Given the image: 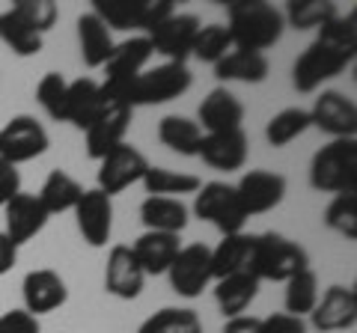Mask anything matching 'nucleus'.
Segmentation results:
<instances>
[{"label": "nucleus", "instance_id": "30", "mask_svg": "<svg viewBox=\"0 0 357 333\" xmlns=\"http://www.w3.org/2000/svg\"><path fill=\"white\" fill-rule=\"evenodd\" d=\"M42 208L51 215H63V212H72V208L77 206V199L84 196V187L77 179H72L66 170H51L48 179H45L42 191L36 194Z\"/></svg>", "mask_w": 357, "mask_h": 333}, {"label": "nucleus", "instance_id": "47", "mask_svg": "<svg viewBox=\"0 0 357 333\" xmlns=\"http://www.w3.org/2000/svg\"><path fill=\"white\" fill-rule=\"evenodd\" d=\"M15 262H18V247L6 238V232H0V277L6 271H13Z\"/></svg>", "mask_w": 357, "mask_h": 333}, {"label": "nucleus", "instance_id": "14", "mask_svg": "<svg viewBox=\"0 0 357 333\" xmlns=\"http://www.w3.org/2000/svg\"><path fill=\"white\" fill-rule=\"evenodd\" d=\"M310 122L325 131V134H331L333 140H354L357 107L345 93L325 90V93H319L316 102H312Z\"/></svg>", "mask_w": 357, "mask_h": 333}, {"label": "nucleus", "instance_id": "26", "mask_svg": "<svg viewBox=\"0 0 357 333\" xmlns=\"http://www.w3.org/2000/svg\"><path fill=\"white\" fill-rule=\"evenodd\" d=\"M102 107H105V95H102L98 81H93V77H77V81L69 84V93H66V122H72L75 128L86 131Z\"/></svg>", "mask_w": 357, "mask_h": 333}, {"label": "nucleus", "instance_id": "25", "mask_svg": "<svg viewBox=\"0 0 357 333\" xmlns=\"http://www.w3.org/2000/svg\"><path fill=\"white\" fill-rule=\"evenodd\" d=\"M77 42H81V57L89 69H105V63L116 48L114 33L96 13H84L77 18Z\"/></svg>", "mask_w": 357, "mask_h": 333}, {"label": "nucleus", "instance_id": "34", "mask_svg": "<svg viewBox=\"0 0 357 333\" xmlns=\"http://www.w3.org/2000/svg\"><path fill=\"white\" fill-rule=\"evenodd\" d=\"M312 125L310 122V110L304 107H286L280 110V114H274L271 119H268L265 125V140L271 143L274 149H283L289 146L292 140H298L304 131Z\"/></svg>", "mask_w": 357, "mask_h": 333}, {"label": "nucleus", "instance_id": "16", "mask_svg": "<svg viewBox=\"0 0 357 333\" xmlns=\"http://www.w3.org/2000/svg\"><path fill=\"white\" fill-rule=\"evenodd\" d=\"M310 321L319 333L351 330L357 321V292L351 286H331L325 295H319Z\"/></svg>", "mask_w": 357, "mask_h": 333}, {"label": "nucleus", "instance_id": "44", "mask_svg": "<svg viewBox=\"0 0 357 333\" xmlns=\"http://www.w3.org/2000/svg\"><path fill=\"white\" fill-rule=\"evenodd\" d=\"M21 194V173L15 164L0 161V208H6L9 199Z\"/></svg>", "mask_w": 357, "mask_h": 333}, {"label": "nucleus", "instance_id": "21", "mask_svg": "<svg viewBox=\"0 0 357 333\" xmlns=\"http://www.w3.org/2000/svg\"><path fill=\"white\" fill-rule=\"evenodd\" d=\"M6 238L15 244V247H21V244H27L30 238H36L39 232L45 229V224H48V212L42 208L39 196L36 194H24L21 191L15 199H9L6 208Z\"/></svg>", "mask_w": 357, "mask_h": 333}, {"label": "nucleus", "instance_id": "35", "mask_svg": "<svg viewBox=\"0 0 357 333\" xmlns=\"http://www.w3.org/2000/svg\"><path fill=\"white\" fill-rule=\"evenodd\" d=\"M137 333H203V321L188 307H164L143 321Z\"/></svg>", "mask_w": 357, "mask_h": 333}, {"label": "nucleus", "instance_id": "1", "mask_svg": "<svg viewBox=\"0 0 357 333\" xmlns=\"http://www.w3.org/2000/svg\"><path fill=\"white\" fill-rule=\"evenodd\" d=\"M227 18H229L227 30L232 36V48L241 51L262 54L274 48L286 30L283 13L277 6L265 3V0H236V3H229Z\"/></svg>", "mask_w": 357, "mask_h": 333}, {"label": "nucleus", "instance_id": "6", "mask_svg": "<svg viewBox=\"0 0 357 333\" xmlns=\"http://www.w3.org/2000/svg\"><path fill=\"white\" fill-rule=\"evenodd\" d=\"M107 30H152L173 15V0H93Z\"/></svg>", "mask_w": 357, "mask_h": 333}, {"label": "nucleus", "instance_id": "40", "mask_svg": "<svg viewBox=\"0 0 357 333\" xmlns=\"http://www.w3.org/2000/svg\"><path fill=\"white\" fill-rule=\"evenodd\" d=\"M66 93H69V81L60 72H48L36 84V102L57 122H66Z\"/></svg>", "mask_w": 357, "mask_h": 333}, {"label": "nucleus", "instance_id": "15", "mask_svg": "<svg viewBox=\"0 0 357 333\" xmlns=\"http://www.w3.org/2000/svg\"><path fill=\"white\" fill-rule=\"evenodd\" d=\"M72 212L89 247H105L110 241V232H114V199L102 194L98 187L96 191H84V196L77 199Z\"/></svg>", "mask_w": 357, "mask_h": 333}, {"label": "nucleus", "instance_id": "8", "mask_svg": "<svg viewBox=\"0 0 357 333\" xmlns=\"http://www.w3.org/2000/svg\"><path fill=\"white\" fill-rule=\"evenodd\" d=\"M48 146H51V137L36 116L18 114L0 128V161H9L18 166L45 155Z\"/></svg>", "mask_w": 357, "mask_h": 333}, {"label": "nucleus", "instance_id": "39", "mask_svg": "<svg viewBox=\"0 0 357 333\" xmlns=\"http://www.w3.org/2000/svg\"><path fill=\"white\" fill-rule=\"evenodd\" d=\"M325 226L340 232L342 238H357V194H340L325 208Z\"/></svg>", "mask_w": 357, "mask_h": 333}, {"label": "nucleus", "instance_id": "33", "mask_svg": "<svg viewBox=\"0 0 357 333\" xmlns=\"http://www.w3.org/2000/svg\"><path fill=\"white\" fill-rule=\"evenodd\" d=\"M0 42H3L13 54H18V57H36L45 45L42 33L30 30L13 9H6V13L0 15Z\"/></svg>", "mask_w": 357, "mask_h": 333}, {"label": "nucleus", "instance_id": "45", "mask_svg": "<svg viewBox=\"0 0 357 333\" xmlns=\"http://www.w3.org/2000/svg\"><path fill=\"white\" fill-rule=\"evenodd\" d=\"M262 327H265V333H307L304 318L289 316V313H274V316L262 318Z\"/></svg>", "mask_w": 357, "mask_h": 333}, {"label": "nucleus", "instance_id": "18", "mask_svg": "<svg viewBox=\"0 0 357 333\" xmlns=\"http://www.w3.org/2000/svg\"><path fill=\"white\" fill-rule=\"evenodd\" d=\"M146 274H143L140 262L134 259V253L128 244H116L107 253V265H105V288L107 295L119 297V301H134L143 292Z\"/></svg>", "mask_w": 357, "mask_h": 333}, {"label": "nucleus", "instance_id": "27", "mask_svg": "<svg viewBox=\"0 0 357 333\" xmlns=\"http://www.w3.org/2000/svg\"><path fill=\"white\" fill-rule=\"evenodd\" d=\"M140 220L146 232H170L178 235L188 226V206L173 196H146L140 206Z\"/></svg>", "mask_w": 357, "mask_h": 333}, {"label": "nucleus", "instance_id": "3", "mask_svg": "<svg viewBox=\"0 0 357 333\" xmlns=\"http://www.w3.org/2000/svg\"><path fill=\"white\" fill-rule=\"evenodd\" d=\"M310 268V256L298 241L280 235V232H265L256 235L253 244V268L250 274L256 280H271V283H286L289 277Z\"/></svg>", "mask_w": 357, "mask_h": 333}, {"label": "nucleus", "instance_id": "46", "mask_svg": "<svg viewBox=\"0 0 357 333\" xmlns=\"http://www.w3.org/2000/svg\"><path fill=\"white\" fill-rule=\"evenodd\" d=\"M223 333H265V327H262V318L256 316H236V318H227Z\"/></svg>", "mask_w": 357, "mask_h": 333}, {"label": "nucleus", "instance_id": "10", "mask_svg": "<svg viewBox=\"0 0 357 333\" xmlns=\"http://www.w3.org/2000/svg\"><path fill=\"white\" fill-rule=\"evenodd\" d=\"M149 161L137 146L131 143H122L114 152H107L102 161H98V191L107 194L114 199L116 194H122L126 187L137 185L149 170Z\"/></svg>", "mask_w": 357, "mask_h": 333}, {"label": "nucleus", "instance_id": "7", "mask_svg": "<svg viewBox=\"0 0 357 333\" xmlns=\"http://www.w3.org/2000/svg\"><path fill=\"white\" fill-rule=\"evenodd\" d=\"M194 215L199 220H208L211 226H218L223 235H236L248 224V215H244L236 187L227 182H208L199 187L194 196Z\"/></svg>", "mask_w": 357, "mask_h": 333}, {"label": "nucleus", "instance_id": "36", "mask_svg": "<svg viewBox=\"0 0 357 333\" xmlns=\"http://www.w3.org/2000/svg\"><path fill=\"white\" fill-rule=\"evenodd\" d=\"M319 301V277L312 274V268L301 271L295 277L286 280V295H283V304H286V313L289 316H298L304 318L316 309Z\"/></svg>", "mask_w": 357, "mask_h": 333}, {"label": "nucleus", "instance_id": "2", "mask_svg": "<svg viewBox=\"0 0 357 333\" xmlns=\"http://www.w3.org/2000/svg\"><path fill=\"white\" fill-rule=\"evenodd\" d=\"M310 185L321 194H357V140H331L312 155Z\"/></svg>", "mask_w": 357, "mask_h": 333}, {"label": "nucleus", "instance_id": "24", "mask_svg": "<svg viewBox=\"0 0 357 333\" xmlns=\"http://www.w3.org/2000/svg\"><path fill=\"white\" fill-rule=\"evenodd\" d=\"M253 244H256V235H244V232L223 235V241L211 250V277L223 280V277H232V274H250Z\"/></svg>", "mask_w": 357, "mask_h": 333}, {"label": "nucleus", "instance_id": "22", "mask_svg": "<svg viewBox=\"0 0 357 333\" xmlns=\"http://www.w3.org/2000/svg\"><path fill=\"white\" fill-rule=\"evenodd\" d=\"M197 119H199L197 122L199 131H206V134L238 131L241 122H244V104L229 90L218 86V90H211L203 98V104H199V110H197Z\"/></svg>", "mask_w": 357, "mask_h": 333}, {"label": "nucleus", "instance_id": "13", "mask_svg": "<svg viewBox=\"0 0 357 333\" xmlns=\"http://www.w3.org/2000/svg\"><path fill=\"white\" fill-rule=\"evenodd\" d=\"M131 125V107L122 102L105 98V107L98 110L93 125L86 128V155L93 161H102L107 152L126 143V131Z\"/></svg>", "mask_w": 357, "mask_h": 333}, {"label": "nucleus", "instance_id": "9", "mask_svg": "<svg viewBox=\"0 0 357 333\" xmlns=\"http://www.w3.org/2000/svg\"><path fill=\"white\" fill-rule=\"evenodd\" d=\"M351 60H354V54H345V51L321 45V42H312L292 65V86L298 93H316L325 81L337 77Z\"/></svg>", "mask_w": 357, "mask_h": 333}, {"label": "nucleus", "instance_id": "12", "mask_svg": "<svg viewBox=\"0 0 357 333\" xmlns=\"http://www.w3.org/2000/svg\"><path fill=\"white\" fill-rule=\"evenodd\" d=\"M199 18L188 13H173L170 18H164L158 27H152L146 33L152 54H161L167 63H185L194 51V39L199 33Z\"/></svg>", "mask_w": 357, "mask_h": 333}, {"label": "nucleus", "instance_id": "23", "mask_svg": "<svg viewBox=\"0 0 357 333\" xmlns=\"http://www.w3.org/2000/svg\"><path fill=\"white\" fill-rule=\"evenodd\" d=\"M178 250H182L178 235H170V232H143L131 247L134 259L140 262V268L146 277L167 274V268H170L173 259L178 256Z\"/></svg>", "mask_w": 357, "mask_h": 333}, {"label": "nucleus", "instance_id": "41", "mask_svg": "<svg viewBox=\"0 0 357 333\" xmlns=\"http://www.w3.org/2000/svg\"><path fill=\"white\" fill-rule=\"evenodd\" d=\"M316 42H321V45H328V48L345 51V54H357V15L349 13V15L331 18L328 24L319 30Z\"/></svg>", "mask_w": 357, "mask_h": 333}, {"label": "nucleus", "instance_id": "32", "mask_svg": "<svg viewBox=\"0 0 357 333\" xmlns=\"http://www.w3.org/2000/svg\"><path fill=\"white\" fill-rule=\"evenodd\" d=\"M158 140L167 149H173L176 155H197L199 152V140H203V131H199L197 122L185 119V116H164L158 122Z\"/></svg>", "mask_w": 357, "mask_h": 333}, {"label": "nucleus", "instance_id": "19", "mask_svg": "<svg viewBox=\"0 0 357 333\" xmlns=\"http://www.w3.org/2000/svg\"><path fill=\"white\" fill-rule=\"evenodd\" d=\"M21 297H24V309L30 316H45L60 309L66 301H69V288H66V280L51 271V268H36L24 277L21 283Z\"/></svg>", "mask_w": 357, "mask_h": 333}, {"label": "nucleus", "instance_id": "37", "mask_svg": "<svg viewBox=\"0 0 357 333\" xmlns=\"http://www.w3.org/2000/svg\"><path fill=\"white\" fill-rule=\"evenodd\" d=\"M337 6L328 0H295L286 9V24H292L295 30H321L331 18H337Z\"/></svg>", "mask_w": 357, "mask_h": 333}, {"label": "nucleus", "instance_id": "38", "mask_svg": "<svg viewBox=\"0 0 357 333\" xmlns=\"http://www.w3.org/2000/svg\"><path fill=\"white\" fill-rule=\"evenodd\" d=\"M229 51H232V36H229L227 24H206V27H199V33H197L191 57H197L199 63L215 65L220 57H227Z\"/></svg>", "mask_w": 357, "mask_h": 333}, {"label": "nucleus", "instance_id": "43", "mask_svg": "<svg viewBox=\"0 0 357 333\" xmlns=\"http://www.w3.org/2000/svg\"><path fill=\"white\" fill-rule=\"evenodd\" d=\"M39 318L27 309H9L0 316V333H39Z\"/></svg>", "mask_w": 357, "mask_h": 333}, {"label": "nucleus", "instance_id": "11", "mask_svg": "<svg viewBox=\"0 0 357 333\" xmlns=\"http://www.w3.org/2000/svg\"><path fill=\"white\" fill-rule=\"evenodd\" d=\"M167 277L178 297H199L215 280L211 277V250L206 244H188L167 268Z\"/></svg>", "mask_w": 357, "mask_h": 333}, {"label": "nucleus", "instance_id": "29", "mask_svg": "<svg viewBox=\"0 0 357 333\" xmlns=\"http://www.w3.org/2000/svg\"><path fill=\"white\" fill-rule=\"evenodd\" d=\"M215 301L220 307V313L227 318H236L244 316L256 295H259V280L253 274H232V277H223V280H215Z\"/></svg>", "mask_w": 357, "mask_h": 333}, {"label": "nucleus", "instance_id": "42", "mask_svg": "<svg viewBox=\"0 0 357 333\" xmlns=\"http://www.w3.org/2000/svg\"><path fill=\"white\" fill-rule=\"evenodd\" d=\"M13 13L24 21V24L30 30H36V33H48L54 27V21H57L60 15V9L54 0H15L13 3Z\"/></svg>", "mask_w": 357, "mask_h": 333}, {"label": "nucleus", "instance_id": "5", "mask_svg": "<svg viewBox=\"0 0 357 333\" xmlns=\"http://www.w3.org/2000/svg\"><path fill=\"white\" fill-rule=\"evenodd\" d=\"M149 57H152V45L146 36H131L126 42H119L114 54H110V60L105 63V81L98 84L102 86V95L110 98V102L126 104L128 86L134 77L146 69Z\"/></svg>", "mask_w": 357, "mask_h": 333}, {"label": "nucleus", "instance_id": "31", "mask_svg": "<svg viewBox=\"0 0 357 333\" xmlns=\"http://www.w3.org/2000/svg\"><path fill=\"white\" fill-rule=\"evenodd\" d=\"M140 182L149 196H173V199H182V194H197L203 187L197 176L173 173V170H164V166H149Z\"/></svg>", "mask_w": 357, "mask_h": 333}, {"label": "nucleus", "instance_id": "20", "mask_svg": "<svg viewBox=\"0 0 357 333\" xmlns=\"http://www.w3.org/2000/svg\"><path fill=\"white\" fill-rule=\"evenodd\" d=\"M248 134L238 128V131H220V134H203L199 140V158L203 164H208L211 170H220V173H236L248 164Z\"/></svg>", "mask_w": 357, "mask_h": 333}, {"label": "nucleus", "instance_id": "28", "mask_svg": "<svg viewBox=\"0 0 357 333\" xmlns=\"http://www.w3.org/2000/svg\"><path fill=\"white\" fill-rule=\"evenodd\" d=\"M271 65H268L265 54L256 51H241L232 48L227 57H220L215 63V77L218 81H241V84H262Z\"/></svg>", "mask_w": 357, "mask_h": 333}, {"label": "nucleus", "instance_id": "4", "mask_svg": "<svg viewBox=\"0 0 357 333\" xmlns=\"http://www.w3.org/2000/svg\"><path fill=\"white\" fill-rule=\"evenodd\" d=\"M194 84V75L185 63H161L155 69H143L137 77L131 81L128 93H126V104L143 107V104H167L173 98L185 95Z\"/></svg>", "mask_w": 357, "mask_h": 333}, {"label": "nucleus", "instance_id": "17", "mask_svg": "<svg viewBox=\"0 0 357 333\" xmlns=\"http://www.w3.org/2000/svg\"><path fill=\"white\" fill-rule=\"evenodd\" d=\"M236 194L244 206V215H265L277 208L286 196V179L280 173L271 170H250L241 176V182L236 185Z\"/></svg>", "mask_w": 357, "mask_h": 333}]
</instances>
